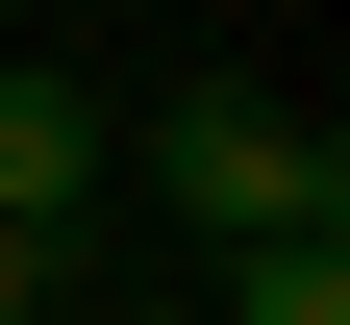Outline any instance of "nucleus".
Listing matches in <instances>:
<instances>
[{
    "mask_svg": "<svg viewBox=\"0 0 350 325\" xmlns=\"http://www.w3.org/2000/svg\"><path fill=\"white\" fill-rule=\"evenodd\" d=\"M200 325H350V225H250Z\"/></svg>",
    "mask_w": 350,
    "mask_h": 325,
    "instance_id": "obj_3",
    "label": "nucleus"
},
{
    "mask_svg": "<svg viewBox=\"0 0 350 325\" xmlns=\"http://www.w3.org/2000/svg\"><path fill=\"white\" fill-rule=\"evenodd\" d=\"M100 200V101L75 75H0V225H75Z\"/></svg>",
    "mask_w": 350,
    "mask_h": 325,
    "instance_id": "obj_2",
    "label": "nucleus"
},
{
    "mask_svg": "<svg viewBox=\"0 0 350 325\" xmlns=\"http://www.w3.org/2000/svg\"><path fill=\"white\" fill-rule=\"evenodd\" d=\"M125 325H200V300H125Z\"/></svg>",
    "mask_w": 350,
    "mask_h": 325,
    "instance_id": "obj_5",
    "label": "nucleus"
},
{
    "mask_svg": "<svg viewBox=\"0 0 350 325\" xmlns=\"http://www.w3.org/2000/svg\"><path fill=\"white\" fill-rule=\"evenodd\" d=\"M75 300V225H0V325H51Z\"/></svg>",
    "mask_w": 350,
    "mask_h": 325,
    "instance_id": "obj_4",
    "label": "nucleus"
},
{
    "mask_svg": "<svg viewBox=\"0 0 350 325\" xmlns=\"http://www.w3.org/2000/svg\"><path fill=\"white\" fill-rule=\"evenodd\" d=\"M150 200L200 225V250H250V225H350V151L275 101V75H175L150 101Z\"/></svg>",
    "mask_w": 350,
    "mask_h": 325,
    "instance_id": "obj_1",
    "label": "nucleus"
}]
</instances>
